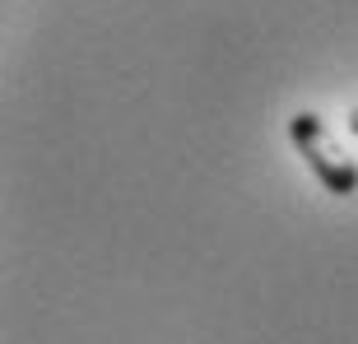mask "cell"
<instances>
[{"label":"cell","mask_w":358,"mask_h":344,"mask_svg":"<svg viewBox=\"0 0 358 344\" xmlns=\"http://www.w3.org/2000/svg\"><path fill=\"white\" fill-rule=\"evenodd\" d=\"M289 145L303 154L307 172L317 177L321 191L331 196H354L358 191V163H349L340 149L331 145V126L317 117V112H293L289 117Z\"/></svg>","instance_id":"1"},{"label":"cell","mask_w":358,"mask_h":344,"mask_svg":"<svg viewBox=\"0 0 358 344\" xmlns=\"http://www.w3.org/2000/svg\"><path fill=\"white\" fill-rule=\"evenodd\" d=\"M349 131L358 135V107H354V112H349Z\"/></svg>","instance_id":"2"}]
</instances>
